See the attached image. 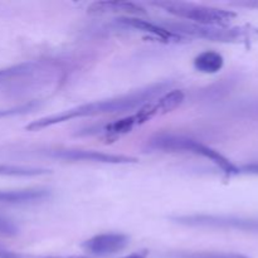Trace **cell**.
Wrapping results in <instances>:
<instances>
[{
	"label": "cell",
	"mask_w": 258,
	"mask_h": 258,
	"mask_svg": "<svg viewBox=\"0 0 258 258\" xmlns=\"http://www.w3.org/2000/svg\"><path fill=\"white\" fill-rule=\"evenodd\" d=\"M19 234V227L8 217L0 214V237L10 238Z\"/></svg>",
	"instance_id": "2e32d148"
},
{
	"label": "cell",
	"mask_w": 258,
	"mask_h": 258,
	"mask_svg": "<svg viewBox=\"0 0 258 258\" xmlns=\"http://www.w3.org/2000/svg\"><path fill=\"white\" fill-rule=\"evenodd\" d=\"M170 221L186 227H204V228L236 229L242 232L258 233V218H244L234 216H213V214H190L174 216Z\"/></svg>",
	"instance_id": "277c9868"
},
{
	"label": "cell",
	"mask_w": 258,
	"mask_h": 258,
	"mask_svg": "<svg viewBox=\"0 0 258 258\" xmlns=\"http://www.w3.org/2000/svg\"><path fill=\"white\" fill-rule=\"evenodd\" d=\"M128 237L121 233H102L87 239L82 247L93 256H108L127 247Z\"/></svg>",
	"instance_id": "ba28073f"
},
{
	"label": "cell",
	"mask_w": 258,
	"mask_h": 258,
	"mask_svg": "<svg viewBox=\"0 0 258 258\" xmlns=\"http://www.w3.org/2000/svg\"><path fill=\"white\" fill-rule=\"evenodd\" d=\"M50 196L45 189H22V190H0V203L27 204L39 202Z\"/></svg>",
	"instance_id": "8fae6325"
},
{
	"label": "cell",
	"mask_w": 258,
	"mask_h": 258,
	"mask_svg": "<svg viewBox=\"0 0 258 258\" xmlns=\"http://www.w3.org/2000/svg\"><path fill=\"white\" fill-rule=\"evenodd\" d=\"M118 22L121 24L126 25V27L149 33V34L154 35V37L159 38V39L164 40V42H180V39H183V35L171 32L166 27H161V25L148 22V20H144L138 17H122L118 19Z\"/></svg>",
	"instance_id": "30bf717a"
},
{
	"label": "cell",
	"mask_w": 258,
	"mask_h": 258,
	"mask_svg": "<svg viewBox=\"0 0 258 258\" xmlns=\"http://www.w3.org/2000/svg\"><path fill=\"white\" fill-rule=\"evenodd\" d=\"M184 97L185 96H184L183 91L173 90L159 97L154 102L145 103L134 115L128 116L131 125L135 128L136 126H141L148 122V121L153 120L156 116H163L171 112L183 103Z\"/></svg>",
	"instance_id": "52a82bcc"
},
{
	"label": "cell",
	"mask_w": 258,
	"mask_h": 258,
	"mask_svg": "<svg viewBox=\"0 0 258 258\" xmlns=\"http://www.w3.org/2000/svg\"><path fill=\"white\" fill-rule=\"evenodd\" d=\"M164 258H249L232 252H170Z\"/></svg>",
	"instance_id": "9a60e30c"
},
{
	"label": "cell",
	"mask_w": 258,
	"mask_h": 258,
	"mask_svg": "<svg viewBox=\"0 0 258 258\" xmlns=\"http://www.w3.org/2000/svg\"><path fill=\"white\" fill-rule=\"evenodd\" d=\"M146 148L151 151H186L194 155L202 156L212 163L216 164L223 173L227 175H237L239 174V168L234 165L229 159L222 155L219 151L214 150L211 146H207L202 144L201 141L193 140L190 138L181 135H171V134H160L155 135L148 141Z\"/></svg>",
	"instance_id": "7a4b0ae2"
},
{
	"label": "cell",
	"mask_w": 258,
	"mask_h": 258,
	"mask_svg": "<svg viewBox=\"0 0 258 258\" xmlns=\"http://www.w3.org/2000/svg\"><path fill=\"white\" fill-rule=\"evenodd\" d=\"M223 55L214 50H206L194 59V67L203 73H217L223 68Z\"/></svg>",
	"instance_id": "7c38bea8"
},
{
	"label": "cell",
	"mask_w": 258,
	"mask_h": 258,
	"mask_svg": "<svg viewBox=\"0 0 258 258\" xmlns=\"http://www.w3.org/2000/svg\"><path fill=\"white\" fill-rule=\"evenodd\" d=\"M35 106H37V103L35 102H29L27 103V105L14 106V107H9V108H0V118L24 115V113H28L29 111H32Z\"/></svg>",
	"instance_id": "e0dca14e"
},
{
	"label": "cell",
	"mask_w": 258,
	"mask_h": 258,
	"mask_svg": "<svg viewBox=\"0 0 258 258\" xmlns=\"http://www.w3.org/2000/svg\"><path fill=\"white\" fill-rule=\"evenodd\" d=\"M50 170L34 166L0 165V176H19V178H34L49 174Z\"/></svg>",
	"instance_id": "5bb4252c"
},
{
	"label": "cell",
	"mask_w": 258,
	"mask_h": 258,
	"mask_svg": "<svg viewBox=\"0 0 258 258\" xmlns=\"http://www.w3.org/2000/svg\"><path fill=\"white\" fill-rule=\"evenodd\" d=\"M169 86H170L169 82L154 83V85L141 88V90L131 92L128 95L120 96V97L85 103V105L70 108V110H66L60 113H54V115L33 121L25 128L28 131H40L58 125V123L66 122V121L75 120V118L93 117V116L111 115V113H123L128 112V111L139 110L141 106L151 102V100L158 97Z\"/></svg>",
	"instance_id": "6da1fadb"
},
{
	"label": "cell",
	"mask_w": 258,
	"mask_h": 258,
	"mask_svg": "<svg viewBox=\"0 0 258 258\" xmlns=\"http://www.w3.org/2000/svg\"><path fill=\"white\" fill-rule=\"evenodd\" d=\"M168 28L176 34H188L196 38L213 40V42H244L249 38V32L246 28H226V27H208V25L193 24V23H171Z\"/></svg>",
	"instance_id": "5b68a950"
},
{
	"label": "cell",
	"mask_w": 258,
	"mask_h": 258,
	"mask_svg": "<svg viewBox=\"0 0 258 258\" xmlns=\"http://www.w3.org/2000/svg\"><path fill=\"white\" fill-rule=\"evenodd\" d=\"M148 251H139L135 253H131L128 256L121 258H148ZM20 258H91V257H82V256H68V257H58V256H32V254H22Z\"/></svg>",
	"instance_id": "ac0fdd59"
},
{
	"label": "cell",
	"mask_w": 258,
	"mask_h": 258,
	"mask_svg": "<svg viewBox=\"0 0 258 258\" xmlns=\"http://www.w3.org/2000/svg\"><path fill=\"white\" fill-rule=\"evenodd\" d=\"M38 155H44L49 159H58L66 161H90L100 164H134L138 159L127 155H116L102 151L85 150V149H67V148H48L39 149Z\"/></svg>",
	"instance_id": "8992f818"
},
{
	"label": "cell",
	"mask_w": 258,
	"mask_h": 258,
	"mask_svg": "<svg viewBox=\"0 0 258 258\" xmlns=\"http://www.w3.org/2000/svg\"><path fill=\"white\" fill-rule=\"evenodd\" d=\"M153 5L161 8L174 17L188 20L189 23L191 22L193 24L208 25V27H226L237 17L236 13L231 10L193 4V3L166 0V2H155L153 3Z\"/></svg>",
	"instance_id": "3957f363"
},
{
	"label": "cell",
	"mask_w": 258,
	"mask_h": 258,
	"mask_svg": "<svg viewBox=\"0 0 258 258\" xmlns=\"http://www.w3.org/2000/svg\"><path fill=\"white\" fill-rule=\"evenodd\" d=\"M251 174V175H258V164H248L239 168V174Z\"/></svg>",
	"instance_id": "d6986e66"
},
{
	"label": "cell",
	"mask_w": 258,
	"mask_h": 258,
	"mask_svg": "<svg viewBox=\"0 0 258 258\" xmlns=\"http://www.w3.org/2000/svg\"><path fill=\"white\" fill-rule=\"evenodd\" d=\"M87 12L90 14H125V17H136V15L145 14V8L140 4H136L133 2H95L87 8Z\"/></svg>",
	"instance_id": "9c48e42d"
},
{
	"label": "cell",
	"mask_w": 258,
	"mask_h": 258,
	"mask_svg": "<svg viewBox=\"0 0 258 258\" xmlns=\"http://www.w3.org/2000/svg\"><path fill=\"white\" fill-rule=\"evenodd\" d=\"M40 62H23L19 64L10 66V67L3 68L0 70V85L7 83L9 81L17 80V78L25 77V76H30L34 72L39 70Z\"/></svg>",
	"instance_id": "4fadbf2b"
}]
</instances>
